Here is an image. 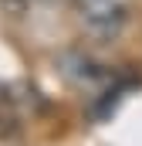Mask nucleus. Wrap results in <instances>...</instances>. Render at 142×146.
Returning a JSON list of instances; mask_svg holds the SVG:
<instances>
[{
	"label": "nucleus",
	"mask_w": 142,
	"mask_h": 146,
	"mask_svg": "<svg viewBox=\"0 0 142 146\" xmlns=\"http://www.w3.org/2000/svg\"><path fill=\"white\" fill-rule=\"evenodd\" d=\"M129 7H132V0H74L78 21L85 24V31L95 37H105V41L125 27Z\"/></svg>",
	"instance_id": "1"
}]
</instances>
